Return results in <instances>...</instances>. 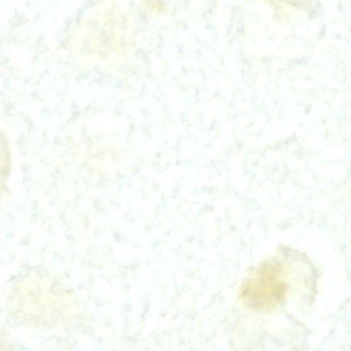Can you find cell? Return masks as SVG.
Instances as JSON below:
<instances>
[{"mask_svg":"<svg viewBox=\"0 0 351 351\" xmlns=\"http://www.w3.org/2000/svg\"><path fill=\"white\" fill-rule=\"evenodd\" d=\"M313 268L302 252L281 247L251 269L241 286L240 299L254 311H271L284 302L291 281Z\"/></svg>","mask_w":351,"mask_h":351,"instance_id":"obj_1","label":"cell"}]
</instances>
